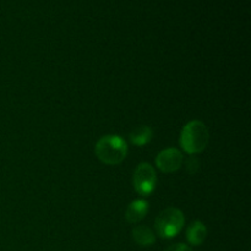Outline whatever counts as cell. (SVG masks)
<instances>
[{
    "label": "cell",
    "mask_w": 251,
    "mask_h": 251,
    "mask_svg": "<svg viewBox=\"0 0 251 251\" xmlns=\"http://www.w3.org/2000/svg\"><path fill=\"white\" fill-rule=\"evenodd\" d=\"M207 237V228L200 221H195L190 225L186 232V239L191 245H201Z\"/></svg>",
    "instance_id": "52a82bcc"
},
{
    "label": "cell",
    "mask_w": 251,
    "mask_h": 251,
    "mask_svg": "<svg viewBox=\"0 0 251 251\" xmlns=\"http://www.w3.org/2000/svg\"><path fill=\"white\" fill-rule=\"evenodd\" d=\"M164 251H193L190 247H188L186 244H181V243H178V244L171 245L169 248H167Z\"/></svg>",
    "instance_id": "8fae6325"
},
{
    "label": "cell",
    "mask_w": 251,
    "mask_h": 251,
    "mask_svg": "<svg viewBox=\"0 0 251 251\" xmlns=\"http://www.w3.org/2000/svg\"><path fill=\"white\" fill-rule=\"evenodd\" d=\"M210 140L207 126L200 120H191L183 127L180 134V145L189 154H196L206 149Z\"/></svg>",
    "instance_id": "7a4b0ae2"
},
{
    "label": "cell",
    "mask_w": 251,
    "mask_h": 251,
    "mask_svg": "<svg viewBox=\"0 0 251 251\" xmlns=\"http://www.w3.org/2000/svg\"><path fill=\"white\" fill-rule=\"evenodd\" d=\"M184 218L183 212L178 208L169 207L162 211L156 220V230L157 234L163 239H172L176 237L183 229Z\"/></svg>",
    "instance_id": "3957f363"
},
{
    "label": "cell",
    "mask_w": 251,
    "mask_h": 251,
    "mask_svg": "<svg viewBox=\"0 0 251 251\" xmlns=\"http://www.w3.org/2000/svg\"><path fill=\"white\" fill-rule=\"evenodd\" d=\"M198 168H199L198 159H196L195 157H190L188 161V163H186V169H188V172L190 174H194V173H196Z\"/></svg>",
    "instance_id": "30bf717a"
},
{
    "label": "cell",
    "mask_w": 251,
    "mask_h": 251,
    "mask_svg": "<svg viewBox=\"0 0 251 251\" xmlns=\"http://www.w3.org/2000/svg\"><path fill=\"white\" fill-rule=\"evenodd\" d=\"M135 190L142 196H147L153 193L157 185L156 171L150 163H141L135 169L132 178Z\"/></svg>",
    "instance_id": "277c9868"
},
{
    "label": "cell",
    "mask_w": 251,
    "mask_h": 251,
    "mask_svg": "<svg viewBox=\"0 0 251 251\" xmlns=\"http://www.w3.org/2000/svg\"><path fill=\"white\" fill-rule=\"evenodd\" d=\"M96 156L108 166L122 163L127 154V144L119 135H105L100 139L95 147Z\"/></svg>",
    "instance_id": "6da1fadb"
},
{
    "label": "cell",
    "mask_w": 251,
    "mask_h": 251,
    "mask_svg": "<svg viewBox=\"0 0 251 251\" xmlns=\"http://www.w3.org/2000/svg\"><path fill=\"white\" fill-rule=\"evenodd\" d=\"M132 238L141 247H150V245H152L156 242L154 233L152 232L151 228L146 227V226H139V227L134 228Z\"/></svg>",
    "instance_id": "ba28073f"
},
{
    "label": "cell",
    "mask_w": 251,
    "mask_h": 251,
    "mask_svg": "<svg viewBox=\"0 0 251 251\" xmlns=\"http://www.w3.org/2000/svg\"><path fill=\"white\" fill-rule=\"evenodd\" d=\"M156 164L158 169L163 173H173L176 172L183 164V154L178 149H166L159 152L156 158Z\"/></svg>",
    "instance_id": "5b68a950"
},
{
    "label": "cell",
    "mask_w": 251,
    "mask_h": 251,
    "mask_svg": "<svg viewBox=\"0 0 251 251\" xmlns=\"http://www.w3.org/2000/svg\"><path fill=\"white\" fill-rule=\"evenodd\" d=\"M149 212V202L146 200H135L126 210V221L129 223H137L144 220Z\"/></svg>",
    "instance_id": "8992f818"
},
{
    "label": "cell",
    "mask_w": 251,
    "mask_h": 251,
    "mask_svg": "<svg viewBox=\"0 0 251 251\" xmlns=\"http://www.w3.org/2000/svg\"><path fill=\"white\" fill-rule=\"evenodd\" d=\"M152 136H153V130L151 127L140 126L130 134V140L136 146H144V145L149 144L151 141Z\"/></svg>",
    "instance_id": "9c48e42d"
}]
</instances>
